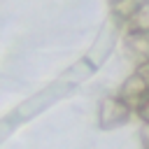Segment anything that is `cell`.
Listing matches in <instances>:
<instances>
[{"mask_svg": "<svg viewBox=\"0 0 149 149\" xmlns=\"http://www.w3.org/2000/svg\"><path fill=\"white\" fill-rule=\"evenodd\" d=\"M135 112H137V116H140L144 123H149V93H147V98L135 107Z\"/></svg>", "mask_w": 149, "mask_h": 149, "instance_id": "obj_5", "label": "cell"}, {"mask_svg": "<svg viewBox=\"0 0 149 149\" xmlns=\"http://www.w3.org/2000/svg\"><path fill=\"white\" fill-rule=\"evenodd\" d=\"M126 44H128V51L135 58H140V63L149 61V33H135V30H130Z\"/></svg>", "mask_w": 149, "mask_h": 149, "instance_id": "obj_3", "label": "cell"}, {"mask_svg": "<svg viewBox=\"0 0 149 149\" xmlns=\"http://www.w3.org/2000/svg\"><path fill=\"white\" fill-rule=\"evenodd\" d=\"M130 112H133V107L126 100H121L119 95L102 98V102H100V128L102 130H112V128L126 123Z\"/></svg>", "mask_w": 149, "mask_h": 149, "instance_id": "obj_1", "label": "cell"}, {"mask_svg": "<svg viewBox=\"0 0 149 149\" xmlns=\"http://www.w3.org/2000/svg\"><path fill=\"white\" fill-rule=\"evenodd\" d=\"M147 93H149V81L140 74V72H133V74H128V79L121 84V88H119V98L121 100H126L133 109L147 98Z\"/></svg>", "mask_w": 149, "mask_h": 149, "instance_id": "obj_2", "label": "cell"}, {"mask_svg": "<svg viewBox=\"0 0 149 149\" xmlns=\"http://www.w3.org/2000/svg\"><path fill=\"white\" fill-rule=\"evenodd\" d=\"M128 28L135 33H149V0L142 2V7L128 19Z\"/></svg>", "mask_w": 149, "mask_h": 149, "instance_id": "obj_4", "label": "cell"}]
</instances>
